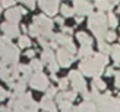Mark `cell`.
Here are the masks:
<instances>
[{
  "instance_id": "cell-1",
  "label": "cell",
  "mask_w": 120,
  "mask_h": 112,
  "mask_svg": "<svg viewBox=\"0 0 120 112\" xmlns=\"http://www.w3.org/2000/svg\"><path fill=\"white\" fill-rule=\"evenodd\" d=\"M109 62V58L104 53H97L91 58L82 59V62L79 63V71L83 75L88 77H100L104 71V66Z\"/></svg>"
},
{
  "instance_id": "cell-2",
  "label": "cell",
  "mask_w": 120,
  "mask_h": 112,
  "mask_svg": "<svg viewBox=\"0 0 120 112\" xmlns=\"http://www.w3.org/2000/svg\"><path fill=\"white\" fill-rule=\"evenodd\" d=\"M88 27L94 33L95 38L98 41L105 38L107 34V27H109V19L103 12H95L88 16Z\"/></svg>"
},
{
  "instance_id": "cell-3",
  "label": "cell",
  "mask_w": 120,
  "mask_h": 112,
  "mask_svg": "<svg viewBox=\"0 0 120 112\" xmlns=\"http://www.w3.org/2000/svg\"><path fill=\"white\" fill-rule=\"evenodd\" d=\"M12 38L9 37H0V58H2V62L8 63V65H13L18 63V59H19V49L12 44Z\"/></svg>"
},
{
  "instance_id": "cell-4",
  "label": "cell",
  "mask_w": 120,
  "mask_h": 112,
  "mask_svg": "<svg viewBox=\"0 0 120 112\" xmlns=\"http://www.w3.org/2000/svg\"><path fill=\"white\" fill-rule=\"evenodd\" d=\"M95 105L100 112H120L119 108V102L117 99H113L110 93H105V94H100V96L95 99Z\"/></svg>"
},
{
  "instance_id": "cell-5",
  "label": "cell",
  "mask_w": 120,
  "mask_h": 112,
  "mask_svg": "<svg viewBox=\"0 0 120 112\" xmlns=\"http://www.w3.org/2000/svg\"><path fill=\"white\" fill-rule=\"evenodd\" d=\"M34 24L38 27L40 33L43 37H45L47 40H53L54 34H53V21L50 19L47 15H38L34 18Z\"/></svg>"
},
{
  "instance_id": "cell-6",
  "label": "cell",
  "mask_w": 120,
  "mask_h": 112,
  "mask_svg": "<svg viewBox=\"0 0 120 112\" xmlns=\"http://www.w3.org/2000/svg\"><path fill=\"white\" fill-rule=\"evenodd\" d=\"M29 86L35 90H40V91H45L49 88V78L43 74V72H34L32 77L29 78Z\"/></svg>"
},
{
  "instance_id": "cell-7",
  "label": "cell",
  "mask_w": 120,
  "mask_h": 112,
  "mask_svg": "<svg viewBox=\"0 0 120 112\" xmlns=\"http://www.w3.org/2000/svg\"><path fill=\"white\" fill-rule=\"evenodd\" d=\"M69 80H70V84H72V87H73V90L79 91V93L86 91V83H85V80H83L81 71H70Z\"/></svg>"
},
{
  "instance_id": "cell-8",
  "label": "cell",
  "mask_w": 120,
  "mask_h": 112,
  "mask_svg": "<svg viewBox=\"0 0 120 112\" xmlns=\"http://www.w3.org/2000/svg\"><path fill=\"white\" fill-rule=\"evenodd\" d=\"M60 0H38V6L47 16H54L59 10Z\"/></svg>"
},
{
  "instance_id": "cell-9",
  "label": "cell",
  "mask_w": 120,
  "mask_h": 112,
  "mask_svg": "<svg viewBox=\"0 0 120 112\" xmlns=\"http://www.w3.org/2000/svg\"><path fill=\"white\" fill-rule=\"evenodd\" d=\"M53 40H56L57 43H59V46L64 47L68 52H70V53H75L76 52V47H75V44H73V41H72L69 34H64V33L54 34V38H53Z\"/></svg>"
},
{
  "instance_id": "cell-10",
  "label": "cell",
  "mask_w": 120,
  "mask_h": 112,
  "mask_svg": "<svg viewBox=\"0 0 120 112\" xmlns=\"http://www.w3.org/2000/svg\"><path fill=\"white\" fill-rule=\"evenodd\" d=\"M56 59H57V62L60 63V66H63V68L70 66V65L73 63V61H75L73 53L68 52L64 47H62V49L57 50V53H56Z\"/></svg>"
},
{
  "instance_id": "cell-11",
  "label": "cell",
  "mask_w": 120,
  "mask_h": 112,
  "mask_svg": "<svg viewBox=\"0 0 120 112\" xmlns=\"http://www.w3.org/2000/svg\"><path fill=\"white\" fill-rule=\"evenodd\" d=\"M73 9L78 15H91L92 13V4L88 0H73Z\"/></svg>"
},
{
  "instance_id": "cell-12",
  "label": "cell",
  "mask_w": 120,
  "mask_h": 112,
  "mask_svg": "<svg viewBox=\"0 0 120 112\" xmlns=\"http://www.w3.org/2000/svg\"><path fill=\"white\" fill-rule=\"evenodd\" d=\"M2 33L6 35V37H9V38H15V37H19V27H18V24L16 22H3L2 24Z\"/></svg>"
},
{
  "instance_id": "cell-13",
  "label": "cell",
  "mask_w": 120,
  "mask_h": 112,
  "mask_svg": "<svg viewBox=\"0 0 120 112\" xmlns=\"http://www.w3.org/2000/svg\"><path fill=\"white\" fill-rule=\"evenodd\" d=\"M26 13V10L25 9H22V8H9L8 10H6V19L8 21H10V22H19L21 21V18H22V15H25Z\"/></svg>"
},
{
  "instance_id": "cell-14",
  "label": "cell",
  "mask_w": 120,
  "mask_h": 112,
  "mask_svg": "<svg viewBox=\"0 0 120 112\" xmlns=\"http://www.w3.org/2000/svg\"><path fill=\"white\" fill-rule=\"evenodd\" d=\"M117 2H119V0H95V8H97L100 12L111 10Z\"/></svg>"
},
{
  "instance_id": "cell-15",
  "label": "cell",
  "mask_w": 120,
  "mask_h": 112,
  "mask_svg": "<svg viewBox=\"0 0 120 112\" xmlns=\"http://www.w3.org/2000/svg\"><path fill=\"white\" fill-rule=\"evenodd\" d=\"M40 108L44 109L45 112H56V105H54V102L51 100V97H49V96H44L43 99H41Z\"/></svg>"
},
{
  "instance_id": "cell-16",
  "label": "cell",
  "mask_w": 120,
  "mask_h": 112,
  "mask_svg": "<svg viewBox=\"0 0 120 112\" xmlns=\"http://www.w3.org/2000/svg\"><path fill=\"white\" fill-rule=\"evenodd\" d=\"M78 112H100V111L95 103L89 102V100H85L83 103H81L78 106Z\"/></svg>"
},
{
  "instance_id": "cell-17",
  "label": "cell",
  "mask_w": 120,
  "mask_h": 112,
  "mask_svg": "<svg viewBox=\"0 0 120 112\" xmlns=\"http://www.w3.org/2000/svg\"><path fill=\"white\" fill-rule=\"evenodd\" d=\"M76 90H72V91H64L63 93H59L56 99H57V102H60V100H69V102H73V100L76 99Z\"/></svg>"
},
{
  "instance_id": "cell-18",
  "label": "cell",
  "mask_w": 120,
  "mask_h": 112,
  "mask_svg": "<svg viewBox=\"0 0 120 112\" xmlns=\"http://www.w3.org/2000/svg\"><path fill=\"white\" fill-rule=\"evenodd\" d=\"M41 61L44 63H47V65L50 62H53V61H56V56H54V53H53L51 47H47V49L43 50V53H41Z\"/></svg>"
},
{
  "instance_id": "cell-19",
  "label": "cell",
  "mask_w": 120,
  "mask_h": 112,
  "mask_svg": "<svg viewBox=\"0 0 120 112\" xmlns=\"http://www.w3.org/2000/svg\"><path fill=\"white\" fill-rule=\"evenodd\" d=\"M12 88H13L15 96H21V94H23V93H25V88H26V80L21 78L18 83H15V86Z\"/></svg>"
},
{
  "instance_id": "cell-20",
  "label": "cell",
  "mask_w": 120,
  "mask_h": 112,
  "mask_svg": "<svg viewBox=\"0 0 120 112\" xmlns=\"http://www.w3.org/2000/svg\"><path fill=\"white\" fill-rule=\"evenodd\" d=\"M76 37H78V40H79V43L82 44V46H91L92 44V38L89 37V35L86 34V33H78L76 34Z\"/></svg>"
},
{
  "instance_id": "cell-21",
  "label": "cell",
  "mask_w": 120,
  "mask_h": 112,
  "mask_svg": "<svg viewBox=\"0 0 120 112\" xmlns=\"http://www.w3.org/2000/svg\"><path fill=\"white\" fill-rule=\"evenodd\" d=\"M34 74V69L31 68V65H21V75L23 80H29Z\"/></svg>"
},
{
  "instance_id": "cell-22",
  "label": "cell",
  "mask_w": 120,
  "mask_h": 112,
  "mask_svg": "<svg viewBox=\"0 0 120 112\" xmlns=\"http://www.w3.org/2000/svg\"><path fill=\"white\" fill-rule=\"evenodd\" d=\"M92 47L91 46H82L81 49H79V58L82 59H85V58H91L92 56Z\"/></svg>"
},
{
  "instance_id": "cell-23",
  "label": "cell",
  "mask_w": 120,
  "mask_h": 112,
  "mask_svg": "<svg viewBox=\"0 0 120 112\" xmlns=\"http://www.w3.org/2000/svg\"><path fill=\"white\" fill-rule=\"evenodd\" d=\"M60 12H62V15H63L64 18H70V16H73V15L76 13L75 9L70 8V6H68V4H63L62 8H60Z\"/></svg>"
},
{
  "instance_id": "cell-24",
  "label": "cell",
  "mask_w": 120,
  "mask_h": 112,
  "mask_svg": "<svg viewBox=\"0 0 120 112\" xmlns=\"http://www.w3.org/2000/svg\"><path fill=\"white\" fill-rule=\"evenodd\" d=\"M98 49H100L101 53H104V55H110V53H111V47L107 44L105 41H103V40L98 41Z\"/></svg>"
},
{
  "instance_id": "cell-25",
  "label": "cell",
  "mask_w": 120,
  "mask_h": 112,
  "mask_svg": "<svg viewBox=\"0 0 120 112\" xmlns=\"http://www.w3.org/2000/svg\"><path fill=\"white\" fill-rule=\"evenodd\" d=\"M43 61H37V59H32L31 61V68L34 69V72H41V69H43Z\"/></svg>"
},
{
  "instance_id": "cell-26",
  "label": "cell",
  "mask_w": 120,
  "mask_h": 112,
  "mask_svg": "<svg viewBox=\"0 0 120 112\" xmlns=\"http://www.w3.org/2000/svg\"><path fill=\"white\" fill-rule=\"evenodd\" d=\"M111 56L116 63H120V46H113L111 47Z\"/></svg>"
},
{
  "instance_id": "cell-27",
  "label": "cell",
  "mask_w": 120,
  "mask_h": 112,
  "mask_svg": "<svg viewBox=\"0 0 120 112\" xmlns=\"http://www.w3.org/2000/svg\"><path fill=\"white\" fill-rule=\"evenodd\" d=\"M31 46V40H29V37H26V35H19V47H22V49H26V47Z\"/></svg>"
},
{
  "instance_id": "cell-28",
  "label": "cell",
  "mask_w": 120,
  "mask_h": 112,
  "mask_svg": "<svg viewBox=\"0 0 120 112\" xmlns=\"http://www.w3.org/2000/svg\"><path fill=\"white\" fill-rule=\"evenodd\" d=\"M92 86H95L98 90H104L105 88V83L100 78V77H94V81H92Z\"/></svg>"
},
{
  "instance_id": "cell-29",
  "label": "cell",
  "mask_w": 120,
  "mask_h": 112,
  "mask_svg": "<svg viewBox=\"0 0 120 112\" xmlns=\"http://www.w3.org/2000/svg\"><path fill=\"white\" fill-rule=\"evenodd\" d=\"M107 19H109V25H110L111 28H116V27H117L119 21H117V16H116L114 13H109V15H107Z\"/></svg>"
},
{
  "instance_id": "cell-30",
  "label": "cell",
  "mask_w": 120,
  "mask_h": 112,
  "mask_svg": "<svg viewBox=\"0 0 120 112\" xmlns=\"http://www.w3.org/2000/svg\"><path fill=\"white\" fill-rule=\"evenodd\" d=\"M47 66H49V69H50V72H53V74H54V72H57V71H59V66H60V63L57 62V59H56V61H53V62H50L49 65H47Z\"/></svg>"
},
{
  "instance_id": "cell-31",
  "label": "cell",
  "mask_w": 120,
  "mask_h": 112,
  "mask_svg": "<svg viewBox=\"0 0 120 112\" xmlns=\"http://www.w3.org/2000/svg\"><path fill=\"white\" fill-rule=\"evenodd\" d=\"M69 86V80L68 78H62V80H59V88L60 90H66Z\"/></svg>"
},
{
  "instance_id": "cell-32",
  "label": "cell",
  "mask_w": 120,
  "mask_h": 112,
  "mask_svg": "<svg viewBox=\"0 0 120 112\" xmlns=\"http://www.w3.org/2000/svg\"><path fill=\"white\" fill-rule=\"evenodd\" d=\"M15 2H16V0H2V6H3V8H13V6H15Z\"/></svg>"
},
{
  "instance_id": "cell-33",
  "label": "cell",
  "mask_w": 120,
  "mask_h": 112,
  "mask_svg": "<svg viewBox=\"0 0 120 112\" xmlns=\"http://www.w3.org/2000/svg\"><path fill=\"white\" fill-rule=\"evenodd\" d=\"M21 2L25 4L28 9H34L35 8V2H37V0H21Z\"/></svg>"
},
{
  "instance_id": "cell-34",
  "label": "cell",
  "mask_w": 120,
  "mask_h": 112,
  "mask_svg": "<svg viewBox=\"0 0 120 112\" xmlns=\"http://www.w3.org/2000/svg\"><path fill=\"white\" fill-rule=\"evenodd\" d=\"M45 96H49V97H54V96H57V90H56V88L54 87H49V88H47V90H45Z\"/></svg>"
},
{
  "instance_id": "cell-35",
  "label": "cell",
  "mask_w": 120,
  "mask_h": 112,
  "mask_svg": "<svg viewBox=\"0 0 120 112\" xmlns=\"http://www.w3.org/2000/svg\"><path fill=\"white\" fill-rule=\"evenodd\" d=\"M116 37H117V35H116L114 31H107V34H105V40L107 41H114Z\"/></svg>"
},
{
  "instance_id": "cell-36",
  "label": "cell",
  "mask_w": 120,
  "mask_h": 112,
  "mask_svg": "<svg viewBox=\"0 0 120 112\" xmlns=\"http://www.w3.org/2000/svg\"><path fill=\"white\" fill-rule=\"evenodd\" d=\"M8 96H9V94H8V91H6L3 87H0V102H2V100H4V99L8 97Z\"/></svg>"
},
{
  "instance_id": "cell-37",
  "label": "cell",
  "mask_w": 120,
  "mask_h": 112,
  "mask_svg": "<svg viewBox=\"0 0 120 112\" xmlns=\"http://www.w3.org/2000/svg\"><path fill=\"white\" fill-rule=\"evenodd\" d=\"M62 33H64V34H69V35H70L72 33H73V29H72V28H69V27H64V25H63V27H62Z\"/></svg>"
},
{
  "instance_id": "cell-38",
  "label": "cell",
  "mask_w": 120,
  "mask_h": 112,
  "mask_svg": "<svg viewBox=\"0 0 120 112\" xmlns=\"http://www.w3.org/2000/svg\"><path fill=\"white\" fill-rule=\"evenodd\" d=\"M25 56H26V58H31V59H32V58L35 56V50H26Z\"/></svg>"
},
{
  "instance_id": "cell-39",
  "label": "cell",
  "mask_w": 120,
  "mask_h": 112,
  "mask_svg": "<svg viewBox=\"0 0 120 112\" xmlns=\"http://www.w3.org/2000/svg\"><path fill=\"white\" fill-rule=\"evenodd\" d=\"M116 87H117V88H120V71L116 74Z\"/></svg>"
},
{
  "instance_id": "cell-40",
  "label": "cell",
  "mask_w": 120,
  "mask_h": 112,
  "mask_svg": "<svg viewBox=\"0 0 120 112\" xmlns=\"http://www.w3.org/2000/svg\"><path fill=\"white\" fill-rule=\"evenodd\" d=\"M113 74H114V68H107V71H105V75H107V77H111Z\"/></svg>"
},
{
  "instance_id": "cell-41",
  "label": "cell",
  "mask_w": 120,
  "mask_h": 112,
  "mask_svg": "<svg viewBox=\"0 0 120 112\" xmlns=\"http://www.w3.org/2000/svg\"><path fill=\"white\" fill-rule=\"evenodd\" d=\"M56 22L59 24L60 27H63V24H64V21H63V18H56Z\"/></svg>"
},
{
  "instance_id": "cell-42",
  "label": "cell",
  "mask_w": 120,
  "mask_h": 112,
  "mask_svg": "<svg viewBox=\"0 0 120 112\" xmlns=\"http://www.w3.org/2000/svg\"><path fill=\"white\" fill-rule=\"evenodd\" d=\"M0 13H2V0H0Z\"/></svg>"
},
{
  "instance_id": "cell-43",
  "label": "cell",
  "mask_w": 120,
  "mask_h": 112,
  "mask_svg": "<svg viewBox=\"0 0 120 112\" xmlns=\"http://www.w3.org/2000/svg\"><path fill=\"white\" fill-rule=\"evenodd\" d=\"M117 96H119V97H117V102L120 103V94H117Z\"/></svg>"
},
{
  "instance_id": "cell-44",
  "label": "cell",
  "mask_w": 120,
  "mask_h": 112,
  "mask_svg": "<svg viewBox=\"0 0 120 112\" xmlns=\"http://www.w3.org/2000/svg\"><path fill=\"white\" fill-rule=\"evenodd\" d=\"M117 13H120V8H119V9H117Z\"/></svg>"
}]
</instances>
